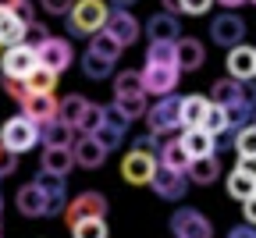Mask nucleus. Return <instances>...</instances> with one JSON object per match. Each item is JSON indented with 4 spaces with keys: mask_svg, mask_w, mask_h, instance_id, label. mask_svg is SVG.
Listing matches in <instances>:
<instances>
[{
    "mask_svg": "<svg viewBox=\"0 0 256 238\" xmlns=\"http://www.w3.org/2000/svg\"><path fill=\"white\" fill-rule=\"evenodd\" d=\"M107 14H110L107 0H75L68 11V32L72 36H92L107 25Z\"/></svg>",
    "mask_w": 256,
    "mask_h": 238,
    "instance_id": "1",
    "label": "nucleus"
},
{
    "mask_svg": "<svg viewBox=\"0 0 256 238\" xmlns=\"http://www.w3.org/2000/svg\"><path fill=\"white\" fill-rule=\"evenodd\" d=\"M40 142V124H32L25 114H14V118H8L4 121V128H0V146L4 150H11V153H25V150H32Z\"/></svg>",
    "mask_w": 256,
    "mask_h": 238,
    "instance_id": "2",
    "label": "nucleus"
},
{
    "mask_svg": "<svg viewBox=\"0 0 256 238\" xmlns=\"http://www.w3.org/2000/svg\"><path fill=\"white\" fill-rule=\"evenodd\" d=\"M139 82H142V92L146 96H171L182 82V72H178V64H153L146 60V68L139 72Z\"/></svg>",
    "mask_w": 256,
    "mask_h": 238,
    "instance_id": "3",
    "label": "nucleus"
},
{
    "mask_svg": "<svg viewBox=\"0 0 256 238\" xmlns=\"http://www.w3.org/2000/svg\"><path fill=\"white\" fill-rule=\"evenodd\" d=\"M128 128H132V121H128V118H124L114 104H107V107H104V121H100V128L92 132V139H96V142H100V146L110 153V150H118V146L124 142Z\"/></svg>",
    "mask_w": 256,
    "mask_h": 238,
    "instance_id": "4",
    "label": "nucleus"
},
{
    "mask_svg": "<svg viewBox=\"0 0 256 238\" xmlns=\"http://www.w3.org/2000/svg\"><path fill=\"white\" fill-rule=\"evenodd\" d=\"M171 231H174V238H214L210 217H203L192 206H178L171 214Z\"/></svg>",
    "mask_w": 256,
    "mask_h": 238,
    "instance_id": "5",
    "label": "nucleus"
},
{
    "mask_svg": "<svg viewBox=\"0 0 256 238\" xmlns=\"http://www.w3.org/2000/svg\"><path fill=\"white\" fill-rule=\"evenodd\" d=\"M36 60H40L43 68H50L54 75H60V72H68V68H72L75 50H72V43H68V40H60V36H46V40L36 46Z\"/></svg>",
    "mask_w": 256,
    "mask_h": 238,
    "instance_id": "6",
    "label": "nucleus"
},
{
    "mask_svg": "<svg viewBox=\"0 0 256 238\" xmlns=\"http://www.w3.org/2000/svg\"><path fill=\"white\" fill-rule=\"evenodd\" d=\"M178 100H182V96H174V92H171V96H160L156 104L142 114L146 124H150V132L156 135V139H160V135H168V132H174V128H182V124H178Z\"/></svg>",
    "mask_w": 256,
    "mask_h": 238,
    "instance_id": "7",
    "label": "nucleus"
},
{
    "mask_svg": "<svg viewBox=\"0 0 256 238\" xmlns=\"http://www.w3.org/2000/svg\"><path fill=\"white\" fill-rule=\"evenodd\" d=\"M89 217H107V196L104 192H82L75 199L64 202V220L78 224V220H89Z\"/></svg>",
    "mask_w": 256,
    "mask_h": 238,
    "instance_id": "8",
    "label": "nucleus"
},
{
    "mask_svg": "<svg viewBox=\"0 0 256 238\" xmlns=\"http://www.w3.org/2000/svg\"><path fill=\"white\" fill-rule=\"evenodd\" d=\"M36 46L28 43H14V46H4L0 54V68H4V78H28V72L36 68Z\"/></svg>",
    "mask_w": 256,
    "mask_h": 238,
    "instance_id": "9",
    "label": "nucleus"
},
{
    "mask_svg": "<svg viewBox=\"0 0 256 238\" xmlns=\"http://www.w3.org/2000/svg\"><path fill=\"white\" fill-rule=\"evenodd\" d=\"M104 32H107V36H114V43H118V46L124 50V46H132V43L139 40L142 25H139V18H136L132 11L110 8V14H107V25H104Z\"/></svg>",
    "mask_w": 256,
    "mask_h": 238,
    "instance_id": "10",
    "label": "nucleus"
},
{
    "mask_svg": "<svg viewBox=\"0 0 256 238\" xmlns=\"http://www.w3.org/2000/svg\"><path fill=\"white\" fill-rule=\"evenodd\" d=\"M210 40H214L217 46H224V50L238 46V43L246 40V22H242L235 11H224V14H217V18L210 22Z\"/></svg>",
    "mask_w": 256,
    "mask_h": 238,
    "instance_id": "11",
    "label": "nucleus"
},
{
    "mask_svg": "<svg viewBox=\"0 0 256 238\" xmlns=\"http://www.w3.org/2000/svg\"><path fill=\"white\" fill-rule=\"evenodd\" d=\"M32 185H36L43 192V199H46V217H60L64 214V202H68V178H57V174L40 171Z\"/></svg>",
    "mask_w": 256,
    "mask_h": 238,
    "instance_id": "12",
    "label": "nucleus"
},
{
    "mask_svg": "<svg viewBox=\"0 0 256 238\" xmlns=\"http://www.w3.org/2000/svg\"><path fill=\"white\" fill-rule=\"evenodd\" d=\"M150 188L164 199V202H182L185 192H188V178L182 171H168V167H156L153 178H150Z\"/></svg>",
    "mask_w": 256,
    "mask_h": 238,
    "instance_id": "13",
    "label": "nucleus"
},
{
    "mask_svg": "<svg viewBox=\"0 0 256 238\" xmlns=\"http://www.w3.org/2000/svg\"><path fill=\"white\" fill-rule=\"evenodd\" d=\"M18 107H22V114L32 124H46V121L57 118V96L54 92H28L25 89V96L18 100Z\"/></svg>",
    "mask_w": 256,
    "mask_h": 238,
    "instance_id": "14",
    "label": "nucleus"
},
{
    "mask_svg": "<svg viewBox=\"0 0 256 238\" xmlns=\"http://www.w3.org/2000/svg\"><path fill=\"white\" fill-rule=\"evenodd\" d=\"M153 171H156V153L132 150V153H124V160H121V174H124L128 185H150Z\"/></svg>",
    "mask_w": 256,
    "mask_h": 238,
    "instance_id": "15",
    "label": "nucleus"
},
{
    "mask_svg": "<svg viewBox=\"0 0 256 238\" xmlns=\"http://www.w3.org/2000/svg\"><path fill=\"white\" fill-rule=\"evenodd\" d=\"M174 64H178V72H200V68L206 64V46L200 40H192V36H178L174 40Z\"/></svg>",
    "mask_w": 256,
    "mask_h": 238,
    "instance_id": "16",
    "label": "nucleus"
},
{
    "mask_svg": "<svg viewBox=\"0 0 256 238\" xmlns=\"http://www.w3.org/2000/svg\"><path fill=\"white\" fill-rule=\"evenodd\" d=\"M224 64H228V78H235V82L256 78V46H246V43L232 46Z\"/></svg>",
    "mask_w": 256,
    "mask_h": 238,
    "instance_id": "17",
    "label": "nucleus"
},
{
    "mask_svg": "<svg viewBox=\"0 0 256 238\" xmlns=\"http://www.w3.org/2000/svg\"><path fill=\"white\" fill-rule=\"evenodd\" d=\"M40 167L46 174H57V178H68L72 167H75V156H72V146H43V160Z\"/></svg>",
    "mask_w": 256,
    "mask_h": 238,
    "instance_id": "18",
    "label": "nucleus"
},
{
    "mask_svg": "<svg viewBox=\"0 0 256 238\" xmlns=\"http://www.w3.org/2000/svg\"><path fill=\"white\" fill-rule=\"evenodd\" d=\"M72 156L78 167H100L107 160V150L92 139V135H75V142H72Z\"/></svg>",
    "mask_w": 256,
    "mask_h": 238,
    "instance_id": "19",
    "label": "nucleus"
},
{
    "mask_svg": "<svg viewBox=\"0 0 256 238\" xmlns=\"http://www.w3.org/2000/svg\"><path fill=\"white\" fill-rule=\"evenodd\" d=\"M146 36H150V43H174L178 36H182V22L174 18V14H153L150 22H146Z\"/></svg>",
    "mask_w": 256,
    "mask_h": 238,
    "instance_id": "20",
    "label": "nucleus"
},
{
    "mask_svg": "<svg viewBox=\"0 0 256 238\" xmlns=\"http://www.w3.org/2000/svg\"><path fill=\"white\" fill-rule=\"evenodd\" d=\"M185 178H188V185H214V182L220 178V160H217V153L200 156V160H188Z\"/></svg>",
    "mask_w": 256,
    "mask_h": 238,
    "instance_id": "21",
    "label": "nucleus"
},
{
    "mask_svg": "<svg viewBox=\"0 0 256 238\" xmlns=\"http://www.w3.org/2000/svg\"><path fill=\"white\" fill-rule=\"evenodd\" d=\"M178 142H182V150L188 153V160H200V156H210V153L217 150V139H214V135H206L203 128H185Z\"/></svg>",
    "mask_w": 256,
    "mask_h": 238,
    "instance_id": "22",
    "label": "nucleus"
},
{
    "mask_svg": "<svg viewBox=\"0 0 256 238\" xmlns=\"http://www.w3.org/2000/svg\"><path fill=\"white\" fill-rule=\"evenodd\" d=\"M206 107H210V100L200 96V92H196V96H182V100H178V124H182V128H200Z\"/></svg>",
    "mask_w": 256,
    "mask_h": 238,
    "instance_id": "23",
    "label": "nucleus"
},
{
    "mask_svg": "<svg viewBox=\"0 0 256 238\" xmlns=\"http://www.w3.org/2000/svg\"><path fill=\"white\" fill-rule=\"evenodd\" d=\"M14 202H18V214L22 217H46V199H43V192L36 188V185H22L18 188V196H14Z\"/></svg>",
    "mask_w": 256,
    "mask_h": 238,
    "instance_id": "24",
    "label": "nucleus"
},
{
    "mask_svg": "<svg viewBox=\"0 0 256 238\" xmlns=\"http://www.w3.org/2000/svg\"><path fill=\"white\" fill-rule=\"evenodd\" d=\"M25 43V18L18 11H0V46Z\"/></svg>",
    "mask_w": 256,
    "mask_h": 238,
    "instance_id": "25",
    "label": "nucleus"
},
{
    "mask_svg": "<svg viewBox=\"0 0 256 238\" xmlns=\"http://www.w3.org/2000/svg\"><path fill=\"white\" fill-rule=\"evenodd\" d=\"M40 142L43 146H72L75 142V128L64 124L60 118H54V121L40 124Z\"/></svg>",
    "mask_w": 256,
    "mask_h": 238,
    "instance_id": "26",
    "label": "nucleus"
},
{
    "mask_svg": "<svg viewBox=\"0 0 256 238\" xmlns=\"http://www.w3.org/2000/svg\"><path fill=\"white\" fill-rule=\"evenodd\" d=\"M156 167H168V171H182L185 174V167H188V153L182 150V142H164V146H156Z\"/></svg>",
    "mask_w": 256,
    "mask_h": 238,
    "instance_id": "27",
    "label": "nucleus"
},
{
    "mask_svg": "<svg viewBox=\"0 0 256 238\" xmlns=\"http://www.w3.org/2000/svg\"><path fill=\"white\" fill-rule=\"evenodd\" d=\"M242 96V82H235V78H217L214 86H210V104H217V107H228V104H235V100Z\"/></svg>",
    "mask_w": 256,
    "mask_h": 238,
    "instance_id": "28",
    "label": "nucleus"
},
{
    "mask_svg": "<svg viewBox=\"0 0 256 238\" xmlns=\"http://www.w3.org/2000/svg\"><path fill=\"white\" fill-rule=\"evenodd\" d=\"M82 75L92 78V82H104L114 75V60H104V57H96V54H82Z\"/></svg>",
    "mask_w": 256,
    "mask_h": 238,
    "instance_id": "29",
    "label": "nucleus"
},
{
    "mask_svg": "<svg viewBox=\"0 0 256 238\" xmlns=\"http://www.w3.org/2000/svg\"><path fill=\"white\" fill-rule=\"evenodd\" d=\"M89 54H96V57H104V60H114V64H118L121 46L114 43V36H107V32L100 28V32H92V36H89Z\"/></svg>",
    "mask_w": 256,
    "mask_h": 238,
    "instance_id": "30",
    "label": "nucleus"
},
{
    "mask_svg": "<svg viewBox=\"0 0 256 238\" xmlns=\"http://www.w3.org/2000/svg\"><path fill=\"white\" fill-rule=\"evenodd\" d=\"M86 104H89V100H86V96H78V92L64 96V100H57V118H60L64 124H72V128H75V121H78V118H82V110H86Z\"/></svg>",
    "mask_w": 256,
    "mask_h": 238,
    "instance_id": "31",
    "label": "nucleus"
},
{
    "mask_svg": "<svg viewBox=\"0 0 256 238\" xmlns=\"http://www.w3.org/2000/svg\"><path fill=\"white\" fill-rule=\"evenodd\" d=\"M25 82V89L28 92H54V86H57V75L50 72V68H43V64H36L28 72V78H22Z\"/></svg>",
    "mask_w": 256,
    "mask_h": 238,
    "instance_id": "32",
    "label": "nucleus"
},
{
    "mask_svg": "<svg viewBox=\"0 0 256 238\" xmlns=\"http://www.w3.org/2000/svg\"><path fill=\"white\" fill-rule=\"evenodd\" d=\"M224 188H228V196H232V199L246 202V199L256 192V182H252V178H246L242 171H232V174H228V182H224Z\"/></svg>",
    "mask_w": 256,
    "mask_h": 238,
    "instance_id": "33",
    "label": "nucleus"
},
{
    "mask_svg": "<svg viewBox=\"0 0 256 238\" xmlns=\"http://www.w3.org/2000/svg\"><path fill=\"white\" fill-rule=\"evenodd\" d=\"M107 217H89V220H78L72 224V238H107Z\"/></svg>",
    "mask_w": 256,
    "mask_h": 238,
    "instance_id": "34",
    "label": "nucleus"
},
{
    "mask_svg": "<svg viewBox=\"0 0 256 238\" xmlns=\"http://www.w3.org/2000/svg\"><path fill=\"white\" fill-rule=\"evenodd\" d=\"M100 121H104V107L100 104H86L82 118L75 121V135H92L96 128H100Z\"/></svg>",
    "mask_w": 256,
    "mask_h": 238,
    "instance_id": "35",
    "label": "nucleus"
},
{
    "mask_svg": "<svg viewBox=\"0 0 256 238\" xmlns=\"http://www.w3.org/2000/svg\"><path fill=\"white\" fill-rule=\"evenodd\" d=\"M200 128H203L206 135H214V139H217V135L228 132V118H224V110H220L217 104H210V107H206V114H203V121H200Z\"/></svg>",
    "mask_w": 256,
    "mask_h": 238,
    "instance_id": "36",
    "label": "nucleus"
},
{
    "mask_svg": "<svg viewBox=\"0 0 256 238\" xmlns=\"http://www.w3.org/2000/svg\"><path fill=\"white\" fill-rule=\"evenodd\" d=\"M114 96H146L142 82H139V72H121L114 78Z\"/></svg>",
    "mask_w": 256,
    "mask_h": 238,
    "instance_id": "37",
    "label": "nucleus"
},
{
    "mask_svg": "<svg viewBox=\"0 0 256 238\" xmlns=\"http://www.w3.org/2000/svg\"><path fill=\"white\" fill-rule=\"evenodd\" d=\"M114 107L128 118V121H136L146 114V96H114Z\"/></svg>",
    "mask_w": 256,
    "mask_h": 238,
    "instance_id": "38",
    "label": "nucleus"
},
{
    "mask_svg": "<svg viewBox=\"0 0 256 238\" xmlns=\"http://www.w3.org/2000/svg\"><path fill=\"white\" fill-rule=\"evenodd\" d=\"M235 150L238 156H256V124H246L235 132Z\"/></svg>",
    "mask_w": 256,
    "mask_h": 238,
    "instance_id": "39",
    "label": "nucleus"
},
{
    "mask_svg": "<svg viewBox=\"0 0 256 238\" xmlns=\"http://www.w3.org/2000/svg\"><path fill=\"white\" fill-rule=\"evenodd\" d=\"M146 60H153V64H174V43H150Z\"/></svg>",
    "mask_w": 256,
    "mask_h": 238,
    "instance_id": "40",
    "label": "nucleus"
},
{
    "mask_svg": "<svg viewBox=\"0 0 256 238\" xmlns=\"http://www.w3.org/2000/svg\"><path fill=\"white\" fill-rule=\"evenodd\" d=\"M210 8H214V0H178V11L192 14V18H203Z\"/></svg>",
    "mask_w": 256,
    "mask_h": 238,
    "instance_id": "41",
    "label": "nucleus"
},
{
    "mask_svg": "<svg viewBox=\"0 0 256 238\" xmlns=\"http://www.w3.org/2000/svg\"><path fill=\"white\" fill-rule=\"evenodd\" d=\"M46 36H50V32H46L43 22H25V43H28V46H40Z\"/></svg>",
    "mask_w": 256,
    "mask_h": 238,
    "instance_id": "42",
    "label": "nucleus"
},
{
    "mask_svg": "<svg viewBox=\"0 0 256 238\" xmlns=\"http://www.w3.org/2000/svg\"><path fill=\"white\" fill-rule=\"evenodd\" d=\"M14 171H18V153H11V150L0 146V182H4L8 174H14Z\"/></svg>",
    "mask_w": 256,
    "mask_h": 238,
    "instance_id": "43",
    "label": "nucleus"
},
{
    "mask_svg": "<svg viewBox=\"0 0 256 238\" xmlns=\"http://www.w3.org/2000/svg\"><path fill=\"white\" fill-rule=\"evenodd\" d=\"M0 11H18L25 22H32V14H28V0H0Z\"/></svg>",
    "mask_w": 256,
    "mask_h": 238,
    "instance_id": "44",
    "label": "nucleus"
},
{
    "mask_svg": "<svg viewBox=\"0 0 256 238\" xmlns=\"http://www.w3.org/2000/svg\"><path fill=\"white\" fill-rule=\"evenodd\" d=\"M43 11L46 14H68L72 11V0H43Z\"/></svg>",
    "mask_w": 256,
    "mask_h": 238,
    "instance_id": "45",
    "label": "nucleus"
},
{
    "mask_svg": "<svg viewBox=\"0 0 256 238\" xmlns=\"http://www.w3.org/2000/svg\"><path fill=\"white\" fill-rule=\"evenodd\" d=\"M132 150H139V153H156V135L150 132V135H139V139L132 142Z\"/></svg>",
    "mask_w": 256,
    "mask_h": 238,
    "instance_id": "46",
    "label": "nucleus"
},
{
    "mask_svg": "<svg viewBox=\"0 0 256 238\" xmlns=\"http://www.w3.org/2000/svg\"><path fill=\"white\" fill-rule=\"evenodd\" d=\"M235 171H242L246 178L256 182V156H238V167H235Z\"/></svg>",
    "mask_w": 256,
    "mask_h": 238,
    "instance_id": "47",
    "label": "nucleus"
},
{
    "mask_svg": "<svg viewBox=\"0 0 256 238\" xmlns=\"http://www.w3.org/2000/svg\"><path fill=\"white\" fill-rule=\"evenodd\" d=\"M242 214H246V224L256 228V196H249V199L242 202Z\"/></svg>",
    "mask_w": 256,
    "mask_h": 238,
    "instance_id": "48",
    "label": "nucleus"
},
{
    "mask_svg": "<svg viewBox=\"0 0 256 238\" xmlns=\"http://www.w3.org/2000/svg\"><path fill=\"white\" fill-rule=\"evenodd\" d=\"M228 238H256V228L238 224V228H232V231H228Z\"/></svg>",
    "mask_w": 256,
    "mask_h": 238,
    "instance_id": "49",
    "label": "nucleus"
},
{
    "mask_svg": "<svg viewBox=\"0 0 256 238\" xmlns=\"http://www.w3.org/2000/svg\"><path fill=\"white\" fill-rule=\"evenodd\" d=\"M214 4H224L228 11H235V8H242V4H249V0H214Z\"/></svg>",
    "mask_w": 256,
    "mask_h": 238,
    "instance_id": "50",
    "label": "nucleus"
},
{
    "mask_svg": "<svg viewBox=\"0 0 256 238\" xmlns=\"http://www.w3.org/2000/svg\"><path fill=\"white\" fill-rule=\"evenodd\" d=\"M107 4H110V8H121V11H128L132 4H139V0H107Z\"/></svg>",
    "mask_w": 256,
    "mask_h": 238,
    "instance_id": "51",
    "label": "nucleus"
},
{
    "mask_svg": "<svg viewBox=\"0 0 256 238\" xmlns=\"http://www.w3.org/2000/svg\"><path fill=\"white\" fill-rule=\"evenodd\" d=\"M160 4H164V11H168V14H174V11H178V0H160Z\"/></svg>",
    "mask_w": 256,
    "mask_h": 238,
    "instance_id": "52",
    "label": "nucleus"
},
{
    "mask_svg": "<svg viewBox=\"0 0 256 238\" xmlns=\"http://www.w3.org/2000/svg\"><path fill=\"white\" fill-rule=\"evenodd\" d=\"M0 214H4V199H0Z\"/></svg>",
    "mask_w": 256,
    "mask_h": 238,
    "instance_id": "53",
    "label": "nucleus"
},
{
    "mask_svg": "<svg viewBox=\"0 0 256 238\" xmlns=\"http://www.w3.org/2000/svg\"><path fill=\"white\" fill-rule=\"evenodd\" d=\"M252 118H256V110H252ZM252 124H256V121H252Z\"/></svg>",
    "mask_w": 256,
    "mask_h": 238,
    "instance_id": "54",
    "label": "nucleus"
},
{
    "mask_svg": "<svg viewBox=\"0 0 256 238\" xmlns=\"http://www.w3.org/2000/svg\"><path fill=\"white\" fill-rule=\"evenodd\" d=\"M0 54H4V46H0Z\"/></svg>",
    "mask_w": 256,
    "mask_h": 238,
    "instance_id": "55",
    "label": "nucleus"
},
{
    "mask_svg": "<svg viewBox=\"0 0 256 238\" xmlns=\"http://www.w3.org/2000/svg\"><path fill=\"white\" fill-rule=\"evenodd\" d=\"M249 4H256V0H249Z\"/></svg>",
    "mask_w": 256,
    "mask_h": 238,
    "instance_id": "56",
    "label": "nucleus"
},
{
    "mask_svg": "<svg viewBox=\"0 0 256 238\" xmlns=\"http://www.w3.org/2000/svg\"><path fill=\"white\" fill-rule=\"evenodd\" d=\"M0 238H4V234H0Z\"/></svg>",
    "mask_w": 256,
    "mask_h": 238,
    "instance_id": "57",
    "label": "nucleus"
},
{
    "mask_svg": "<svg viewBox=\"0 0 256 238\" xmlns=\"http://www.w3.org/2000/svg\"><path fill=\"white\" fill-rule=\"evenodd\" d=\"M252 196H256V192H252Z\"/></svg>",
    "mask_w": 256,
    "mask_h": 238,
    "instance_id": "58",
    "label": "nucleus"
}]
</instances>
